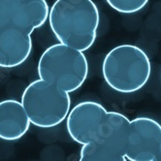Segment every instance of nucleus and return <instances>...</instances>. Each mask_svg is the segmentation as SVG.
<instances>
[{
  "mask_svg": "<svg viewBox=\"0 0 161 161\" xmlns=\"http://www.w3.org/2000/svg\"><path fill=\"white\" fill-rule=\"evenodd\" d=\"M32 51V40L13 27H0V67L14 68L24 63Z\"/></svg>",
  "mask_w": 161,
  "mask_h": 161,
  "instance_id": "nucleus-8",
  "label": "nucleus"
},
{
  "mask_svg": "<svg viewBox=\"0 0 161 161\" xmlns=\"http://www.w3.org/2000/svg\"><path fill=\"white\" fill-rule=\"evenodd\" d=\"M20 102L31 124L41 128L60 124L71 111L69 93L41 79L26 86Z\"/></svg>",
  "mask_w": 161,
  "mask_h": 161,
  "instance_id": "nucleus-4",
  "label": "nucleus"
},
{
  "mask_svg": "<svg viewBox=\"0 0 161 161\" xmlns=\"http://www.w3.org/2000/svg\"><path fill=\"white\" fill-rule=\"evenodd\" d=\"M107 113L106 108L95 101L79 103L67 117L66 128L69 136L83 146L99 142Z\"/></svg>",
  "mask_w": 161,
  "mask_h": 161,
  "instance_id": "nucleus-5",
  "label": "nucleus"
},
{
  "mask_svg": "<svg viewBox=\"0 0 161 161\" xmlns=\"http://www.w3.org/2000/svg\"><path fill=\"white\" fill-rule=\"evenodd\" d=\"M153 161H161V145H160V147L158 148V151H157L154 158L153 159Z\"/></svg>",
  "mask_w": 161,
  "mask_h": 161,
  "instance_id": "nucleus-13",
  "label": "nucleus"
},
{
  "mask_svg": "<svg viewBox=\"0 0 161 161\" xmlns=\"http://www.w3.org/2000/svg\"><path fill=\"white\" fill-rule=\"evenodd\" d=\"M131 120L119 112L110 111L102 128L100 140L97 143L106 144L124 153V147L130 128Z\"/></svg>",
  "mask_w": 161,
  "mask_h": 161,
  "instance_id": "nucleus-10",
  "label": "nucleus"
},
{
  "mask_svg": "<svg viewBox=\"0 0 161 161\" xmlns=\"http://www.w3.org/2000/svg\"><path fill=\"white\" fill-rule=\"evenodd\" d=\"M161 145V125L154 119L139 117L131 120L124 155L128 161H153Z\"/></svg>",
  "mask_w": 161,
  "mask_h": 161,
  "instance_id": "nucleus-7",
  "label": "nucleus"
},
{
  "mask_svg": "<svg viewBox=\"0 0 161 161\" xmlns=\"http://www.w3.org/2000/svg\"><path fill=\"white\" fill-rule=\"evenodd\" d=\"M9 1H12V0H0V5L3 3H6V2H9Z\"/></svg>",
  "mask_w": 161,
  "mask_h": 161,
  "instance_id": "nucleus-14",
  "label": "nucleus"
},
{
  "mask_svg": "<svg viewBox=\"0 0 161 161\" xmlns=\"http://www.w3.org/2000/svg\"><path fill=\"white\" fill-rule=\"evenodd\" d=\"M152 64L146 52L131 44L112 49L102 64V74L106 84L114 91L123 94L134 93L148 82Z\"/></svg>",
  "mask_w": 161,
  "mask_h": 161,
  "instance_id": "nucleus-2",
  "label": "nucleus"
},
{
  "mask_svg": "<svg viewBox=\"0 0 161 161\" xmlns=\"http://www.w3.org/2000/svg\"><path fill=\"white\" fill-rule=\"evenodd\" d=\"M31 121L21 102L8 99L0 102V139L19 140L29 129Z\"/></svg>",
  "mask_w": 161,
  "mask_h": 161,
  "instance_id": "nucleus-9",
  "label": "nucleus"
},
{
  "mask_svg": "<svg viewBox=\"0 0 161 161\" xmlns=\"http://www.w3.org/2000/svg\"><path fill=\"white\" fill-rule=\"evenodd\" d=\"M106 2L121 14H134L145 8L148 0H106Z\"/></svg>",
  "mask_w": 161,
  "mask_h": 161,
  "instance_id": "nucleus-12",
  "label": "nucleus"
},
{
  "mask_svg": "<svg viewBox=\"0 0 161 161\" xmlns=\"http://www.w3.org/2000/svg\"><path fill=\"white\" fill-rule=\"evenodd\" d=\"M37 70L41 80L71 93L85 84L88 62L84 52L58 43L42 53Z\"/></svg>",
  "mask_w": 161,
  "mask_h": 161,
  "instance_id": "nucleus-3",
  "label": "nucleus"
},
{
  "mask_svg": "<svg viewBox=\"0 0 161 161\" xmlns=\"http://www.w3.org/2000/svg\"><path fill=\"white\" fill-rule=\"evenodd\" d=\"M46 0H12L0 5V27H13L30 34L49 19Z\"/></svg>",
  "mask_w": 161,
  "mask_h": 161,
  "instance_id": "nucleus-6",
  "label": "nucleus"
},
{
  "mask_svg": "<svg viewBox=\"0 0 161 161\" xmlns=\"http://www.w3.org/2000/svg\"><path fill=\"white\" fill-rule=\"evenodd\" d=\"M99 11L92 0H56L50 14V26L59 43L86 52L94 44Z\"/></svg>",
  "mask_w": 161,
  "mask_h": 161,
  "instance_id": "nucleus-1",
  "label": "nucleus"
},
{
  "mask_svg": "<svg viewBox=\"0 0 161 161\" xmlns=\"http://www.w3.org/2000/svg\"><path fill=\"white\" fill-rule=\"evenodd\" d=\"M79 161H127L124 153L103 143L84 145Z\"/></svg>",
  "mask_w": 161,
  "mask_h": 161,
  "instance_id": "nucleus-11",
  "label": "nucleus"
}]
</instances>
